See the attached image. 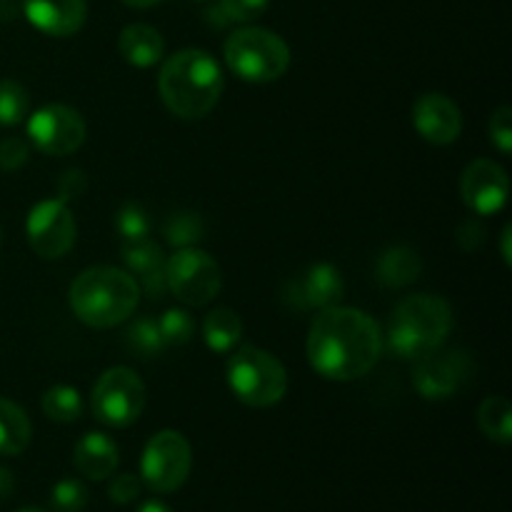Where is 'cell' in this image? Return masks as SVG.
I'll return each instance as SVG.
<instances>
[{"mask_svg": "<svg viewBox=\"0 0 512 512\" xmlns=\"http://www.w3.org/2000/svg\"><path fill=\"white\" fill-rule=\"evenodd\" d=\"M243 335L238 313L228 308H215L203 323V338L213 353H230Z\"/></svg>", "mask_w": 512, "mask_h": 512, "instance_id": "obj_22", "label": "cell"}, {"mask_svg": "<svg viewBox=\"0 0 512 512\" xmlns=\"http://www.w3.org/2000/svg\"><path fill=\"white\" fill-rule=\"evenodd\" d=\"M510 233H512V228L508 225V228L503 230V258H505V263H508V265H512V255H510Z\"/></svg>", "mask_w": 512, "mask_h": 512, "instance_id": "obj_40", "label": "cell"}, {"mask_svg": "<svg viewBox=\"0 0 512 512\" xmlns=\"http://www.w3.org/2000/svg\"><path fill=\"white\" fill-rule=\"evenodd\" d=\"M193 465L190 443L178 430H160L145 445L140 473L153 493H175L188 480Z\"/></svg>", "mask_w": 512, "mask_h": 512, "instance_id": "obj_8", "label": "cell"}, {"mask_svg": "<svg viewBox=\"0 0 512 512\" xmlns=\"http://www.w3.org/2000/svg\"><path fill=\"white\" fill-rule=\"evenodd\" d=\"M50 503L58 512H83L88 505V490L80 480H60L50 493Z\"/></svg>", "mask_w": 512, "mask_h": 512, "instance_id": "obj_30", "label": "cell"}, {"mask_svg": "<svg viewBox=\"0 0 512 512\" xmlns=\"http://www.w3.org/2000/svg\"><path fill=\"white\" fill-rule=\"evenodd\" d=\"M223 275L218 263L198 248H180L168 260V288L175 298L193 308H203L220 293Z\"/></svg>", "mask_w": 512, "mask_h": 512, "instance_id": "obj_9", "label": "cell"}, {"mask_svg": "<svg viewBox=\"0 0 512 512\" xmlns=\"http://www.w3.org/2000/svg\"><path fill=\"white\" fill-rule=\"evenodd\" d=\"M163 235L173 248H195L205 235V223L195 210H178L163 223Z\"/></svg>", "mask_w": 512, "mask_h": 512, "instance_id": "obj_24", "label": "cell"}, {"mask_svg": "<svg viewBox=\"0 0 512 512\" xmlns=\"http://www.w3.org/2000/svg\"><path fill=\"white\" fill-rule=\"evenodd\" d=\"M225 63L248 83H273L290 68V48L265 28H240L225 40Z\"/></svg>", "mask_w": 512, "mask_h": 512, "instance_id": "obj_5", "label": "cell"}, {"mask_svg": "<svg viewBox=\"0 0 512 512\" xmlns=\"http://www.w3.org/2000/svg\"><path fill=\"white\" fill-rule=\"evenodd\" d=\"M18 15V3L15 0H0V20L3 23H10Z\"/></svg>", "mask_w": 512, "mask_h": 512, "instance_id": "obj_38", "label": "cell"}, {"mask_svg": "<svg viewBox=\"0 0 512 512\" xmlns=\"http://www.w3.org/2000/svg\"><path fill=\"white\" fill-rule=\"evenodd\" d=\"M20 8L33 28L53 38L75 35L83 28L88 15L85 0H23Z\"/></svg>", "mask_w": 512, "mask_h": 512, "instance_id": "obj_15", "label": "cell"}, {"mask_svg": "<svg viewBox=\"0 0 512 512\" xmlns=\"http://www.w3.org/2000/svg\"><path fill=\"white\" fill-rule=\"evenodd\" d=\"M123 263L148 298H163L165 290H168V260H165L160 245H155L148 238L138 240V243H125Z\"/></svg>", "mask_w": 512, "mask_h": 512, "instance_id": "obj_17", "label": "cell"}, {"mask_svg": "<svg viewBox=\"0 0 512 512\" xmlns=\"http://www.w3.org/2000/svg\"><path fill=\"white\" fill-rule=\"evenodd\" d=\"M140 488H143V485H140V480L135 478V475L125 473V475H118V478L110 483L108 495H110V500H115L118 505H130L133 500H138Z\"/></svg>", "mask_w": 512, "mask_h": 512, "instance_id": "obj_35", "label": "cell"}, {"mask_svg": "<svg viewBox=\"0 0 512 512\" xmlns=\"http://www.w3.org/2000/svg\"><path fill=\"white\" fill-rule=\"evenodd\" d=\"M140 288L128 270L95 265L70 285V308L90 328H115L135 313Z\"/></svg>", "mask_w": 512, "mask_h": 512, "instance_id": "obj_3", "label": "cell"}, {"mask_svg": "<svg viewBox=\"0 0 512 512\" xmlns=\"http://www.w3.org/2000/svg\"><path fill=\"white\" fill-rule=\"evenodd\" d=\"M28 243L40 258L58 260L75 245V218L63 200H43L30 208L25 223Z\"/></svg>", "mask_w": 512, "mask_h": 512, "instance_id": "obj_11", "label": "cell"}, {"mask_svg": "<svg viewBox=\"0 0 512 512\" xmlns=\"http://www.w3.org/2000/svg\"><path fill=\"white\" fill-rule=\"evenodd\" d=\"M145 408V385L130 368H110L93 388V415L108 428H128Z\"/></svg>", "mask_w": 512, "mask_h": 512, "instance_id": "obj_7", "label": "cell"}, {"mask_svg": "<svg viewBox=\"0 0 512 512\" xmlns=\"http://www.w3.org/2000/svg\"><path fill=\"white\" fill-rule=\"evenodd\" d=\"M308 360L325 380H358L383 355V330L368 313L355 308H325L310 325Z\"/></svg>", "mask_w": 512, "mask_h": 512, "instance_id": "obj_1", "label": "cell"}, {"mask_svg": "<svg viewBox=\"0 0 512 512\" xmlns=\"http://www.w3.org/2000/svg\"><path fill=\"white\" fill-rule=\"evenodd\" d=\"M455 240H458V245L465 253H473V250H478L485 240L483 225H480L478 220H465L458 228V233H455Z\"/></svg>", "mask_w": 512, "mask_h": 512, "instance_id": "obj_36", "label": "cell"}, {"mask_svg": "<svg viewBox=\"0 0 512 512\" xmlns=\"http://www.w3.org/2000/svg\"><path fill=\"white\" fill-rule=\"evenodd\" d=\"M478 425L490 440L500 445H508L512 440V405L508 398H493L483 400L478 410Z\"/></svg>", "mask_w": 512, "mask_h": 512, "instance_id": "obj_23", "label": "cell"}, {"mask_svg": "<svg viewBox=\"0 0 512 512\" xmlns=\"http://www.w3.org/2000/svg\"><path fill=\"white\" fill-rule=\"evenodd\" d=\"M138 512H173V510H170L165 503H160V500H148V503L140 505Z\"/></svg>", "mask_w": 512, "mask_h": 512, "instance_id": "obj_39", "label": "cell"}, {"mask_svg": "<svg viewBox=\"0 0 512 512\" xmlns=\"http://www.w3.org/2000/svg\"><path fill=\"white\" fill-rule=\"evenodd\" d=\"M413 125L428 143L450 145L460 138L463 115L443 93H425L413 105Z\"/></svg>", "mask_w": 512, "mask_h": 512, "instance_id": "obj_14", "label": "cell"}, {"mask_svg": "<svg viewBox=\"0 0 512 512\" xmlns=\"http://www.w3.org/2000/svg\"><path fill=\"white\" fill-rule=\"evenodd\" d=\"M55 188H58V200L70 203V200H78L88 190V178H85V173L80 168H70L60 175Z\"/></svg>", "mask_w": 512, "mask_h": 512, "instance_id": "obj_34", "label": "cell"}, {"mask_svg": "<svg viewBox=\"0 0 512 512\" xmlns=\"http://www.w3.org/2000/svg\"><path fill=\"white\" fill-rule=\"evenodd\" d=\"M158 330H160V335H163L165 345H183V343H188L190 335H193L195 323H193V318L188 315V310L170 308V310H165L163 318L158 320Z\"/></svg>", "mask_w": 512, "mask_h": 512, "instance_id": "obj_29", "label": "cell"}, {"mask_svg": "<svg viewBox=\"0 0 512 512\" xmlns=\"http://www.w3.org/2000/svg\"><path fill=\"white\" fill-rule=\"evenodd\" d=\"M28 138L40 153L63 158L85 143V120L68 105H43L28 118Z\"/></svg>", "mask_w": 512, "mask_h": 512, "instance_id": "obj_10", "label": "cell"}, {"mask_svg": "<svg viewBox=\"0 0 512 512\" xmlns=\"http://www.w3.org/2000/svg\"><path fill=\"white\" fill-rule=\"evenodd\" d=\"M228 385L240 403L250 408H270L280 403L288 390V373L275 355L243 345L228 360Z\"/></svg>", "mask_w": 512, "mask_h": 512, "instance_id": "obj_6", "label": "cell"}, {"mask_svg": "<svg viewBox=\"0 0 512 512\" xmlns=\"http://www.w3.org/2000/svg\"><path fill=\"white\" fill-rule=\"evenodd\" d=\"M123 3L130 5V8H153L160 0H123Z\"/></svg>", "mask_w": 512, "mask_h": 512, "instance_id": "obj_41", "label": "cell"}, {"mask_svg": "<svg viewBox=\"0 0 512 512\" xmlns=\"http://www.w3.org/2000/svg\"><path fill=\"white\" fill-rule=\"evenodd\" d=\"M473 363L463 350H433L415 360L413 388L425 400H448L463 388Z\"/></svg>", "mask_w": 512, "mask_h": 512, "instance_id": "obj_12", "label": "cell"}, {"mask_svg": "<svg viewBox=\"0 0 512 512\" xmlns=\"http://www.w3.org/2000/svg\"><path fill=\"white\" fill-rule=\"evenodd\" d=\"M460 193L475 215H495L508 203L510 178L493 160H475L465 168Z\"/></svg>", "mask_w": 512, "mask_h": 512, "instance_id": "obj_13", "label": "cell"}, {"mask_svg": "<svg viewBox=\"0 0 512 512\" xmlns=\"http://www.w3.org/2000/svg\"><path fill=\"white\" fill-rule=\"evenodd\" d=\"M490 140H493L495 148L503 155H510L512 150V110L510 108H498L490 118Z\"/></svg>", "mask_w": 512, "mask_h": 512, "instance_id": "obj_33", "label": "cell"}, {"mask_svg": "<svg viewBox=\"0 0 512 512\" xmlns=\"http://www.w3.org/2000/svg\"><path fill=\"white\" fill-rule=\"evenodd\" d=\"M30 95L18 80H0V125H18L28 118Z\"/></svg>", "mask_w": 512, "mask_h": 512, "instance_id": "obj_27", "label": "cell"}, {"mask_svg": "<svg viewBox=\"0 0 512 512\" xmlns=\"http://www.w3.org/2000/svg\"><path fill=\"white\" fill-rule=\"evenodd\" d=\"M290 303L300 310H325L340 305L345 295V280L340 270L330 263H315L303 273V278L290 285Z\"/></svg>", "mask_w": 512, "mask_h": 512, "instance_id": "obj_16", "label": "cell"}, {"mask_svg": "<svg viewBox=\"0 0 512 512\" xmlns=\"http://www.w3.org/2000/svg\"><path fill=\"white\" fill-rule=\"evenodd\" d=\"M223 68L205 50H178L163 63L158 90L165 108L183 120L205 118L223 95Z\"/></svg>", "mask_w": 512, "mask_h": 512, "instance_id": "obj_2", "label": "cell"}, {"mask_svg": "<svg viewBox=\"0 0 512 512\" xmlns=\"http://www.w3.org/2000/svg\"><path fill=\"white\" fill-rule=\"evenodd\" d=\"M125 345H128L130 353H135L143 360L158 358V355L168 348L158 330V320L150 318H138L128 330H125Z\"/></svg>", "mask_w": 512, "mask_h": 512, "instance_id": "obj_25", "label": "cell"}, {"mask_svg": "<svg viewBox=\"0 0 512 512\" xmlns=\"http://www.w3.org/2000/svg\"><path fill=\"white\" fill-rule=\"evenodd\" d=\"M15 488V478L10 475V470L0 468V498H8Z\"/></svg>", "mask_w": 512, "mask_h": 512, "instance_id": "obj_37", "label": "cell"}, {"mask_svg": "<svg viewBox=\"0 0 512 512\" xmlns=\"http://www.w3.org/2000/svg\"><path fill=\"white\" fill-rule=\"evenodd\" d=\"M28 155V143L23 138H18V135H10V138L0 140V170H5V173H13V170L23 168Z\"/></svg>", "mask_w": 512, "mask_h": 512, "instance_id": "obj_32", "label": "cell"}, {"mask_svg": "<svg viewBox=\"0 0 512 512\" xmlns=\"http://www.w3.org/2000/svg\"><path fill=\"white\" fill-rule=\"evenodd\" d=\"M118 48L125 63L135 65V68H150V65L160 63V58H163L165 40L150 25L133 23L123 28L118 38Z\"/></svg>", "mask_w": 512, "mask_h": 512, "instance_id": "obj_20", "label": "cell"}, {"mask_svg": "<svg viewBox=\"0 0 512 512\" xmlns=\"http://www.w3.org/2000/svg\"><path fill=\"white\" fill-rule=\"evenodd\" d=\"M453 328V310L438 295H410L395 305L383 345L400 360H418L443 348Z\"/></svg>", "mask_w": 512, "mask_h": 512, "instance_id": "obj_4", "label": "cell"}, {"mask_svg": "<svg viewBox=\"0 0 512 512\" xmlns=\"http://www.w3.org/2000/svg\"><path fill=\"white\" fill-rule=\"evenodd\" d=\"M270 0H220L218 13L225 23H253L268 10Z\"/></svg>", "mask_w": 512, "mask_h": 512, "instance_id": "obj_31", "label": "cell"}, {"mask_svg": "<svg viewBox=\"0 0 512 512\" xmlns=\"http://www.w3.org/2000/svg\"><path fill=\"white\" fill-rule=\"evenodd\" d=\"M43 413L55 423H75L83 415V400H80L78 390L70 385H55V388L45 390Z\"/></svg>", "mask_w": 512, "mask_h": 512, "instance_id": "obj_26", "label": "cell"}, {"mask_svg": "<svg viewBox=\"0 0 512 512\" xmlns=\"http://www.w3.org/2000/svg\"><path fill=\"white\" fill-rule=\"evenodd\" d=\"M73 463L88 480H105L118 468V445L105 433H88L75 445Z\"/></svg>", "mask_w": 512, "mask_h": 512, "instance_id": "obj_18", "label": "cell"}, {"mask_svg": "<svg viewBox=\"0 0 512 512\" xmlns=\"http://www.w3.org/2000/svg\"><path fill=\"white\" fill-rule=\"evenodd\" d=\"M423 273V260L413 248L405 245H393V248L383 250V255L375 263V278L383 288L400 290L413 285Z\"/></svg>", "mask_w": 512, "mask_h": 512, "instance_id": "obj_19", "label": "cell"}, {"mask_svg": "<svg viewBox=\"0 0 512 512\" xmlns=\"http://www.w3.org/2000/svg\"><path fill=\"white\" fill-rule=\"evenodd\" d=\"M115 230L125 243H138L150 235V215L143 205L125 203L123 208L115 213Z\"/></svg>", "mask_w": 512, "mask_h": 512, "instance_id": "obj_28", "label": "cell"}, {"mask_svg": "<svg viewBox=\"0 0 512 512\" xmlns=\"http://www.w3.org/2000/svg\"><path fill=\"white\" fill-rule=\"evenodd\" d=\"M33 425L20 405L0 398V455H20L30 445Z\"/></svg>", "mask_w": 512, "mask_h": 512, "instance_id": "obj_21", "label": "cell"}, {"mask_svg": "<svg viewBox=\"0 0 512 512\" xmlns=\"http://www.w3.org/2000/svg\"><path fill=\"white\" fill-rule=\"evenodd\" d=\"M20 512H43V510H38V508H25V510H20Z\"/></svg>", "mask_w": 512, "mask_h": 512, "instance_id": "obj_42", "label": "cell"}]
</instances>
